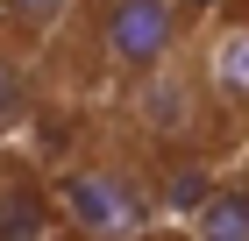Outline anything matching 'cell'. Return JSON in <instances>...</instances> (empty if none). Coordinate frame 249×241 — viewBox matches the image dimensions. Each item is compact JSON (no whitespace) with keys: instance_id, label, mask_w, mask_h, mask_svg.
Segmentation results:
<instances>
[{"instance_id":"cell-1","label":"cell","mask_w":249,"mask_h":241,"mask_svg":"<svg viewBox=\"0 0 249 241\" xmlns=\"http://www.w3.org/2000/svg\"><path fill=\"white\" fill-rule=\"evenodd\" d=\"M50 199H57V213L78 234L121 241V234H135V227L157 213V177L135 163L121 142H93V149H78L71 163L57 170Z\"/></svg>"},{"instance_id":"cell-2","label":"cell","mask_w":249,"mask_h":241,"mask_svg":"<svg viewBox=\"0 0 249 241\" xmlns=\"http://www.w3.org/2000/svg\"><path fill=\"white\" fill-rule=\"evenodd\" d=\"M178 36H185V7L178 0H93V50L121 78L178 57Z\"/></svg>"},{"instance_id":"cell-3","label":"cell","mask_w":249,"mask_h":241,"mask_svg":"<svg viewBox=\"0 0 249 241\" xmlns=\"http://www.w3.org/2000/svg\"><path fill=\"white\" fill-rule=\"evenodd\" d=\"M207 99L213 93H207V78H199V64H178V57H164V64H150V71L128 78L135 135H142V142H164V149H185L192 142Z\"/></svg>"},{"instance_id":"cell-4","label":"cell","mask_w":249,"mask_h":241,"mask_svg":"<svg viewBox=\"0 0 249 241\" xmlns=\"http://www.w3.org/2000/svg\"><path fill=\"white\" fill-rule=\"evenodd\" d=\"M192 64H199V78H207L213 107H249V15L213 21Z\"/></svg>"},{"instance_id":"cell-5","label":"cell","mask_w":249,"mask_h":241,"mask_svg":"<svg viewBox=\"0 0 249 241\" xmlns=\"http://www.w3.org/2000/svg\"><path fill=\"white\" fill-rule=\"evenodd\" d=\"M57 234V199L29 170H0V241H50Z\"/></svg>"},{"instance_id":"cell-6","label":"cell","mask_w":249,"mask_h":241,"mask_svg":"<svg viewBox=\"0 0 249 241\" xmlns=\"http://www.w3.org/2000/svg\"><path fill=\"white\" fill-rule=\"evenodd\" d=\"M36 99V43H21L0 29V135L21 128V113Z\"/></svg>"},{"instance_id":"cell-7","label":"cell","mask_w":249,"mask_h":241,"mask_svg":"<svg viewBox=\"0 0 249 241\" xmlns=\"http://www.w3.org/2000/svg\"><path fill=\"white\" fill-rule=\"evenodd\" d=\"M192 241H249V185H213L192 206Z\"/></svg>"},{"instance_id":"cell-8","label":"cell","mask_w":249,"mask_h":241,"mask_svg":"<svg viewBox=\"0 0 249 241\" xmlns=\"http://www.w3.org/2000/svg\"><path fill=\"white\" fill-rule=\"evenodd\" d=\"M78 0H0V29L21 43H43V36H57L64 21H71Z\"/></svg>"},{"instance_id":"cell-9","label":"cell","mask_w":249,"mask_h":241,"mask_svg":"<svg viewBox=\"0 0 249 241\" xmlns=\"http://www.w3.org/2000/svg\"><path fill=\"white\" fill-rule=\"evenodd\" d=\"M213 192V177H207V163H185L178 156L164 177H157V213H192V206Z\"/></svg>"}]
</instances>
